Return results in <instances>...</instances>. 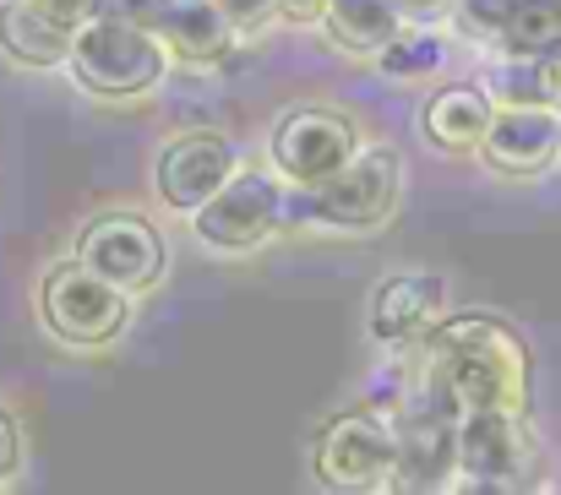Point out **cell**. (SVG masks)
Instances as JSON below:
<instances>
[{
	"label": "cell",
	"mask_w": 561,
	"mask_h": 495,
	"mask_svg": "<svg viewBox=\"0 0 561 495\" xmlns=\"http://www.w3.org/2000/svg\"><path fill=\"white\" fill-rule=\"evenodd\" d=\"M425 343V381L458 408H513L529 414V343L502 316H447L420 337Z\"/></svg>",
	"instance_id": "1"
},
{
	"label": "cell",
	"mask_w": 561,
	"mask_h": 495,
	"mask_svg": "<svg viewBox=\"0 0 561 495\" xmlns=\"http://www.w3.org/2000/svg\"><path fill=\"white\" fill-rule=\"evenodd\" d=\"M66 71L93 99H142V93H153L164 82L170 49L142 22H131V16H121V11L104 5L88 22H77Z\"/></svg>",
	"instance_id": "2"
},
{
	"label": "cell",
	"mask_w": 561,
	"mask_h": 495,
	"mask_svg": "<svg viewBox=\"0 0 561 495\" xmlns=\"http://www.w3.org/2000/svg\"><path fill=\"white\" fill-rule=\"evenodd\" d=\"M398 196H403V159L392 148H360L339 174L295 185V196H284V223L300 218L333 234H366L398 212Z\"/></svg>",
	"instance_id": "3"
},
{
	"label": "cell",
	"mask_w": 561,
	"mask_h": 495,
	"mask_svg": "<svg viewBox=\"0 0 561 495\" xmlns=\"http://www.w3.org/2000/svg\"><path fill=\"white\" fill-rule=\"evenodd\" d=\"M38 322L66 348H104L131 322V295L93 273L82 256L55 262L38 284Z\"/></svg>",
	"instance_id": "4"
},
{
	"label": "cell",
	"mask_w": 561,
	"mask_h": 495,
	"mask_svg": "<svg viewBox=\"0 0 561 495\" xmlns=\"http://www.w3.org/2000/svg\"><path fill=\"white\" fill-rule=\"evenodd\" d=\"M311 474L328 491H350V495L398 491V425H392V414H376V408L333 414L317 430Z\"/></svg>",
	"instance_id": "5"
},
{
	"label": "cell",
	"mask_w": 561,
	"mask_h": 495,
	"mask_svg": "<svg viewBox=\"0 0 561 495\" xmlns=\"http://www.w3.org/2000/svg\"><path fill=\"white\" fill-rule=\"evenodd\" d=\"M540 474V441L513 408H474L458 419V474L453 491H529Z\"/></svg>",
	"instance_id": "6"
},
{
	"label": "cell",
	"mask_w": 561,
	"mask_h": 495,
	"mask_svg": "<svg viewBox=\"0 0 561 495\" xmlns=\"http://www.w3.org/2000/svg\"><path fill=\"white\" fill-rule=\"evenodd\" d=\"M278 223H284V185L256 169H234L191 212V234L218 256H245V251L267 245L278 234Z\"/></svg>",
	"instance_id": "7"
},
{
	"label": "cell",
	"mask_w": 561,
	"mask_h": 495,
	"mask_svg": "<svg viewBox=\"0 0 561 495\" xmlns=\"http://www.w3.org/2000/svg\"><path fill=\"white\" fill-rule=\"evenodd\" d=\"M458 408L420 376L398 403V491H453L458 474Z\"/></svg>",
	"instance_id": "8"
},
{
	"label": "cell",
	"mask_w": 561,
	"mask_h": 495,
	"mask_svg": "<svg viewBox=\"0 0 561 495\" xmlns=\"http://www.w3.org/2000/svg\"><path fill=\"white\" fill-rule=\"evenodd\" d=\"M267 153L289 185H317L360 153V126H355V115H344L333 104H295L273 120Z\"/></svg>",
	"instance_id": "9"
},
{
	"label": "cell",
	"mask_w": 561,
	"mask_h": 495,
	"mask_svg": "<svg viewBox=\"0 0 561 495\" xmlns=\"http://www.w3.org/2000/svg\"><path fill=\"white\" fill-rule=\"evenodd\" d=\"M77 256L93 273H104L110 284H121L126 295H148L164 278V240L137 212H99V218H88L82 234H77Z\"/></svg>",
	"instance_id": "10"
},
{
	"label": "cell",
	"mask_w": 561,
	"mask_h": 495,
	"mask_svg": "<svg viewBox=\"0 0 561 495\" xmlns=\"http://www.w3.org/2000/svg\"><path fill=\"white\" fill-rule=\"evenodd\" d=\"M104 5L142 22L148 33H159L164 49L186 66H213L240 44V33L229 27V16L213 0H104Z\"/></svg>",
	"instance_id": "11"
},
{
	"label": "cell",
	"mask_w": 561,
	"mask_h": 495,
	"mask_svg": "<svg viewBox=\"0 0 561 495\" xmlns=\"http://www.w3.org/2000/svg\"><path fill=\"white\" fill-rule=\"evenodd\" d=\"M561 153V115L557 104H496L480 159L496 174H546Z\"/></svg>",
	"instance_id": "12"
},
{
	"label": "cell",
	"mask_w": 561,
	"mask_h": 495,
	"mask_svg": "<svg viewBox=\"0 0 561 495\" xmlns=\"http://www.w3.org/2000/svg\"><path fill=\"white\" fill-rule=\"evenodd\" d=\"M234 174V148L218 131H186L175 142H164V153L153 159V191L170 212H196L224 180Z\"/></svg>",
	"instance_id": "13"
},
{
	"label": "cell",
	"mask_w": 561,
	"mask_h": 495,
	"mask_svg": "<svg viewBox=\"0 0 561 495\" xmlns=\"http://www.w3.org/2000/svg\"><path fill=\"white\" fill-rule=\"evenodd\" d=\"M442 295H447V284L436 273H392L371 289L366 327H371L376 343H420L436 327Z\"/></svg>",
	"instance_id": "14"
},
{
	"label": "cell",
	"mask_w": 561,
	"mask_h": 495,
	"mask_svg": "<svg viewBox=\"0 0 561 495\" xmlns=\"http://www.w3.org/2000/svg\"><path fill=\"white\" fill-rule=\"evenodd\" d=\"M491 115H496V99L480 82H447L420 104V131L442 153H480Z\"/></svg>",
	"instance_id": "15"
},
{
	"label": "cell",
	"mask_w": 561,
	"mask_h": 495,
	"mask_svg": "<svg viewBox=\"0 0 561 495\" xmlns=\"http://www.w3.org/2000/svg\"><path fill=\"white\" fill-rule=\"evenodd\" d=\"M71 22H60L55 11L33 5V0H0V55L33 71L66 66L71 55Z\"/></svg>",
	"instance_id": "16"
},
{
	"label": "cell",
	"mask_w": 561,
	"mask_h": 495,
	"mask_svg": "<svg viewBox=\"0 0 561 495\" xmlns=\"http://www.w3.org/2000/svg\"><path fill=\"white\" fill-rule=\"evenodd\" d=\"M322 27L339 49L350 55H376L387 38H398L403 11L398 0H328L322 5Z\"/></svg>",
	"instance_id": "17"
},
{
	"label": "cell",
	"mask_w": 561,
	"mask_h": 495,
	"mask_svg": "<svg viewBox=\"0 0 561 495\" xmlns=\"http://www.w3.org/2000/svg\"><path fill=\"white\" fill-rule=\"evenodd\" d=\"M371 60H376V71L392 77V82H420V77H431V71L447 66V44L431 27H398V38H387Z\"/></svg>",
	"instance_id": "18"
},
{
	"label": "cell",
	"mask_w": 561,
	"mask_h": 495,
	"mask_svg": "<svg viewBox=\"0 0 561 495\" xmlns=\"http://www.w3.org/2000/svg\"><path fill=\"white\" fill-rule=\"evenodd\" d=\"M496 38L507 55H540L561 38V0H518V11L502 22Z\"/></svg>",
	"instance_id": "19"
},
{
	"label": "cell",
	"mask_w": 561,
	"mask_h": 495,
	"mask_svg": "<svg viewBox=\"0 0 561 495\" xmlns=\"http://www.w3.org/2000/svg\"><path fill=\"white\" fill-rule=\"evenodd\" d=\"M453 5H458V16H463L474 33H491V38H496L502 22L518 11V0H453Z\"/></svg>",
	"instance_id": "20"
},
{
	"label": "cell",
	"mask_w": 561,
	"mask_h": 495,
	"mask_svg": "<svg viewBox=\"0 0 561 495\" xmlns=\"http://www.w3.org/2000/svg\"><path fill=\"white\" fill-rule=\"evenodd\" d=\"M213 5L229 16L234 33H256L267 16H278V0H213Z\"/></svg>",
	"instance_id": "21"
},
{
	"label": "cell",
	"mask_w": 561,
	"mask_h": 495,
	"mask_svg": "<svg viewBox=\"0 0 561 495\" xmlns=\"http://www.w3.org/2000/svg\"><path fill=\"white\" fill-rule=\"evenodd\" d=\"M16 463H22V430H16V419L0 408V485L16 474Z\"/></svg>",
	"instance_id": "22"
},
{
	"label": "cell",
	"mask_w": 561,
	"mask_h": 495,
	"mask_svg": "<svg viewBox=\"0 0 561 495\" xmlns=\"http://www.w3.org/2000/svg\"><path fill=\"white\" fill-rule=\"evenodd\" d=\"M535 71H540V82H546V93H551V104H557L561 99V38L535 55Z\"/></svg>",
	"instance_id": "23"
},
{
	"label": "cell",
	"mask_w": 561,
	"mask_h": 495,
	"mask_svg": "<svg viewBox=\"0 0 561 495\" xmlns=\"http://www.w3.org/2000/svg\"><path fill=\"white\" fill-rule=\"evenodd\" d=\"M33 5L55 11V16H60V22H71V27H77V22H88L93 11H104V0H33Z\"/></svg>",
	"instance_id": "24"
},
{
	"label": "cell",
	"mask_w": 561,
	"mask_h": 495,
	"mask_svg": "<svg viewBox=\"0 0 561 495\" xmlns=\"http://www.w3.org/2000/svg\"><path fill=\"white\" fill-rule=\"evenodd\" d=\"M322 5L328 0H278V16H289V22H322Z\"/></svg>",
	"instance_id": "25"
},
{
	"label": "cell",
	"mask_w": 561,
	"mask_h": 495,
	"mask_svg": "<svg viewBox=\"0 0 561 495\" xmlns=\"http://www.w3.org/2000/svg\"><path fill=\"white\" fill-rule=\"evenodd\" d=\"M447 5H453V0H398L403 22H409V16H414V22H420V16H436V11H447Z\"/></svg>",
	"instance_id": "26"
},
{
	"label": "cell",
	"mask_w": 561,
	"mask_h": 495,
	"mask_svg": "<svg viewBox=\"0 0 561 495\" xmlns=\"http://www.w3.org/2000/svg\"><path fill=\"white\" fill-rule=\"evenodd\" d=\"M557 115H561V99H557Z\"/></svg>",
	"instance_id": "27"
}]
</instances>
